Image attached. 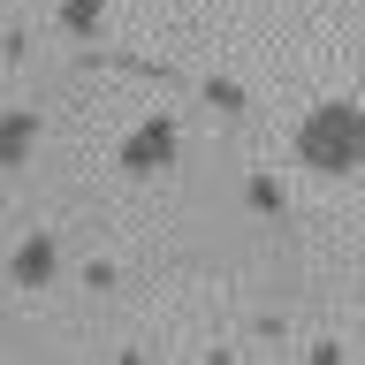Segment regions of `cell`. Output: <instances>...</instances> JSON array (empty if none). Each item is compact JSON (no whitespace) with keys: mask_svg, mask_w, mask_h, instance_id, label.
I'll use <instances>...</instances> for the list:
<instances>
[{"mask_svg":"<svg viewBox=\"0 0 365 365\" xmlns=\"http://www.w3.org/2000/svg\"><path fill=\"white\" fill-rule=\"evenodd\" d=\"M297 160L319 168V175H350V168H365V107H350V99L312 107L304 122H297Z\"/></svg>","mask_w":365,"mask_h":365,"instance_id":"cell-1","label":"cell"},{"mask_svg":"<svg viewBox=\"0 0 365 365\" xmlns=\"http://www.w3.org/2000/svg\"><path fill=\"white\" fill-rule=\"evenodd\" d=\"M175 145H182L175 122H160V114H153V122L122 145V168H130V175H153V168H168V160H175Z\"/></svg>","mask_w":365,"mask_h":365,"instance_id":"cell-2","label":"cell"},{"mask_svg":"<svg viewBox=\"0 0 365 365\" xmlns=\"http://www.w3.org/2000/svg\"><path fill=\"white\" fill-rule=\"evenodd\" d=\"M61 16H68V31H99V0H68Z\"/></svg>","mask_w":365,"mask_h":365,"instance_id":"cell-5","label":"cell"},{"mask_svg":"<svg viewBox=\"0 0 365 365\" xmlns=\"http://www.w3.org/2000/svg\"><path fill=\"white\" fill-rule=\"evenodd\" d=\"M251 205H259V213H274V205H282V182L259 175V182H251Z\"/></svg>","mask_w":365,"mask_h":365,"instance_id":"cell-6","label":"cell"},{"mask_svg":"<svg viewBox=\"0 0 365 365\" xmlns=\"http://www.w3.org/2000/svg\"><path fill=\"white\" fill-rule=\"evenodd\" d=\"M53 267H61L53 236H31V244L16 251V282H23V289H46V282H53Z\"/></svg>","mask_w":365,"mask_h":365,"instance_id":"cell-3","label":"cell"},{"mask_svg":"<svg viewBox=\"0 0 365 365\" xmlns=\"http://www.w3.org/2000/svg\"><path fill=\"white\" fill-rule=\"evenodd\" d=\"M31 130H38L31 114H0V160H23V153H31Z\"/></svg>","mask_w":365,"mask_h":365,"instance_id":"cell-4","label":"cell"}]
</instances>
